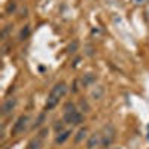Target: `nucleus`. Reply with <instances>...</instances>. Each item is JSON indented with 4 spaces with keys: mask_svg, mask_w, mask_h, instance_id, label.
<instances>
[{
    "mask_svg": "<svg viewBox=\"0 0 149 149\" xmlns=\"http://www.w3.org/2000/svg\"><path fill=\"white\" fill-rule=\"evenodd\" d=\"M66 93H67V85H66L64 82H57V84L52 86L51 93H49V97H48V100H46L45 109H46V110L54 109V107L58 104L60 98L63 97Z\"/></svg>",
    "mask_w": 149,
    "mask_h": 149,
    "instance_id": "nucleus-1",
    "label": "nucleus"
},
{
    "mask_svg": "<svg viewBox=\"0 0 149 149\" xmlns=\"http://www.w3.org/2000/svg\"><path fill=\"white\" fill-rule=\"evenodd\" d=\"M115 127L112 124H107V125L103 128V134H102V146L103 148H109L112 145V142L115 140Z\"/></svg>",
    "mask_w": 149,
    "mask_h": 149,
    "instance_id": "nucleus-2",
    "label": "nucleus"
},
{
    "mask_svg": "<svg viewBox=\"0 0 149 149\" xmlns=\"http://www.w3.org/2000/svg\"><path fill=\"white\" fill-rule=\"evenodd\" d=\"M84 121V115L81 112L74 110V112H70V113H64V122L66 124H70V125H76V124H81Z\"/></svg>",
    "mask_w": 149,
    "mask_h": 149,
    "instance_id": "nucleus-3",
    "label": "nucleus"
},
{
    "mask_svg": "<svg viewBox=\"0 0 149 149\" xmlns=\"http://www.w3.org/2000/svg\"><path fill=\"white\" fill-rule=\"evenodd\" d=\"M27 122H29V116H27V115H21V116L17 119L14 128H12V136H18L19 133H22L24 130H26Z\"/></svg>",
    "mask_w": 149,
    "mask_h": 149,
    "instance_id": "nucleus-4",
    "label": "nucleus"
},
{
    "mask_svg": "<svg viewBox=\"0 0 149 149\" xmlns=\"http://www.w3.org/2000/svg\"><path fill=\"white\" fill-rule=\"evenodd\" d=\"M15 106H17V98H15V97L6 98L5 103H3V106H2V115H3V116H8L9 113H12V110L15 109Z\"/></svg>",
    "mask_w": 149,
    "mask_h": 149,
    "instance_id": "nucleus-5",
    "label": "nucleus"
},
{
    "mask_svg": "<svg viewBox=\"0 0 149 149\" xmlns=\"http://www.w3.org/2000/svg\"><path fill=\"white\" fill-rule=\"evenodd\" d=\"M100 142H102V136L98 134V133H94V134L90 136L88 142H86V148H88V149H94V148L98 146V143H100Z\"/></svg>",
    "mask_w": 149,
    "mask_h": 149,
    "instance_id": "nucleus-6",
    "label": "nucleus"
},
{
    "mask_svg": "<svg viewBox=\"0 0 149 149\" xmlns=\"http://www.w3.org/2000/svg\"><path fill=\"white\" fill-rule=\"evenodd\" d=\"M70 134H72V131H70V130H66V131H61V133H58V136L55 137V143H57V145L64 143V142L70 137Z\"/></svg>",
    "mask_w": 149,
    "mask_h": 149,
    "instance_id": "nucleus-7",
    "label": "nucleus"
},
{
    "mask_svg": "<svg viewBox=\"0 0 149 149\" xmlns=\"http://www.w3.org/2000/svg\"><path fill=\"white\" fill-rule=\"evenodd\" d=\"M27 149H42V139L40 137H34L29 142Z\"/></svg>",
    "mask_w": 149,
    "mask_h": 149,
    "instance_id": "nucleus-8",
    "label": "nucleus"
},
{
    "mask_svg": "<svg viewBox=\"0 0 149 149\" xmlns=\"http://www.w3.org/2000/svg\"><path fill=\"white\" fill-rule=\"evenodd\" d=\"M86 131H88V130H86V127L81 128V130L78 131V136H76V137H74V142H76V143L82 142V140H84V139L86 137Z\"/></svg>",
    "mask_w": 149,
    "mask_h": 149,
    "instance_id": "nucleus-9",
    "label": "nucleus"
},
{
    "mask_svg": "<svg viewBox=\"0 0 149 149\" xmlns=\"http://www.w3.org/2000/svg\"><path fill=\"white\" fill-rule=\"evenodd\" d=\"M94 81H95L94 74L88 73V74H85V76L82 78V85H84V86H88V85H90V84H93Z\"/></svg>",
    "mask_w": 149,
    "mask_h": 149,
    "instance_id": "nucleus-10",
    "label": "nucleus"
},
{
    "mask_svg": "<svg viewBox=\"0 0 149 149\" xmlns=\"http://www.w3.org/2000/svg\"><path fill=\"white\" fill-rule=\"evenodd\" d=\"M64 113H70V112H74L76 110V107H74V104L72 103V102H67L66 104H64Z\"/></svg>",
    "mask_w": 149,
    "mask_h": 149,
    "instance_id": "nucleus-11",
    "label": "nucleus"
},
{
    "mask_svg": "<svg viewBox=\"0 0 149 149\" xmlns=\"http://www.w3.org/2000/svg\"><path fill=\"white\" fill-rule=\"evenodd\" d=\"M29 34H30V27H29V26H26V29H22V30H21V33H19V39H21V40H24L26 37H29Z\"/></svg>",
    "mask_w": 149,
    "mask_h": 149,
    "instance_id": "nucleus-12",
    "label": "nucleus"
},
{
    "mask_svg": "<svg viewBox=\"0 0 149 149\" xmlns=\"http://www.w3.org/2000/svg\"><path fill=\"white\" fill-rule=\"evenodd\" d=\"M15 9H17V3H15V2H9V5H8V8H6V12H8V14L14 12Z\"/></svg>",
    "mask_w": 149,
    "mask_h": 149,
    "instance_id": "nucleus-13",
    "label": "nucleus"
},
{
    "mask_svg": "<svg viewBox=\"0 0 149 149\" xmlns=\"http://www.w3.org/2000/svg\"><path fill=\"white\" fill-rule=\"evenodd\" d=\"M103 94V88H102V86H98V90L95 91H93V97H95V98H100V95Z\"/></svg>",
    "mask_w": 149,
    "mask_h": 149,
    "instance_id": "nucleus-14",
    "label": "nucleus"
},
{
    "mask_svg": "<svg viewBox=\"0 0 149 149\" xmlns=\"http://www.w3.org/2000/svg\"><path fill=\"white\" fill-rule=\"evenodd\" d=\"M43 119H45V115L42 113V115L39 116V119H37V121L34 122V125H33V127L36 128V127H39V125H42V122H43Z\"/></svg>",
    "mask_w": 149,
    "mask_h": 149,
    "instance_id": "nucleus-15",
    "label": "nucleus"
},
{
    "mask_svg": "<svg viewBox=\"0 0 149 149\" xmlns=\"http://www.w3.org/2000/svg\"><path fill=\"white\" fill-rule=\"evenodd\" d=\"M63 128H64V124L63 122H57L55 124V131L57 133H61V131H63Z\"/></svg>",
    "mask_w": 149,
    "mask_h": 149,
    "instance_id": "nucleus-16",
    "label": "nucleus"
},
{
    "mask_svg": "<svg viewBox=\"0 0 149 149\" xmlns=\"http://www.w3.org/2000/svg\"><path fill=\"white\" fill-rule=\"evenodd\" d=\"M146 2H148V0H131V3L137 5V6H140V5H145Z\"/></svg>",
    "mask_w": 149,
    "mask_h": 149,
    "instance_id": "nucleus-17",
    "label": "nucleus"
},
{
    "mask_svg": "<svg viewBox=\"0 0 149 149\" xmlns=\"http://www.w3.org/2000/svg\"><path fill=\"white\" fill-rule=\"evenodd\" d=\"M76 48H78V42H73V45L69 46V51L70 52H74V49H76Z\"/></svg>",
    "mask_w": 149,
    "mask_h": 149,
    "instance_id": "nucleus-18",
    "label": "nucleus"
},
{
    "mask_svg": "<svg viewBox=\"0 0 149 149\" xmlns=\"http://www.w3.org/2000/svg\"><path fill=\"white\" fill-rule=\"evenodd\" d=\"M81 106H82V109L85 107V110H86V112H90V106H88V104H86V102H84V100H81Z\"/></svg>",
    "mask_w": 149,
    "mask_h": 149,
    "instance_id": "nucleus-19",
    "label": "nucleus"
},
{
    "mask_svg": "<svg viewBox=\"0 0 149 149\" xmlns=\"http://www.w3.org/2000/svg\"><path fill=\"white\" fill-rule=\"evenodd\" d=\"M48 131H49L48 128H43V130H42V131L39 133V137H40V139H43V137H45V136H46V133H48Z\"/></svg>",
    "mask_w": 149,
    "mask_h": 149,
    "instance_id": "nucleus-20",
    "label": "nucleus"
}]
</instances>
